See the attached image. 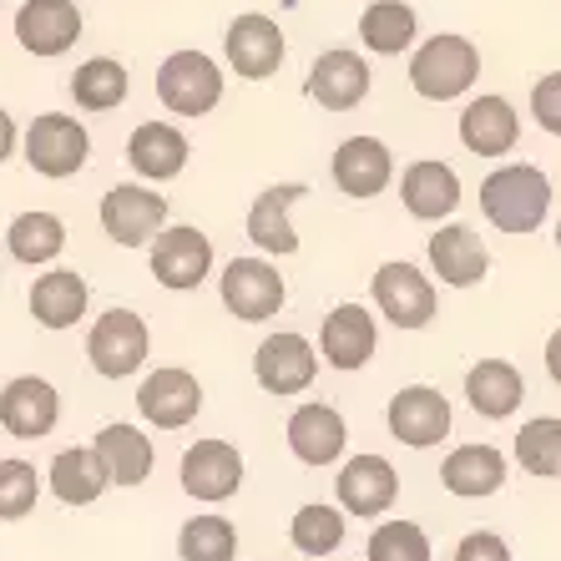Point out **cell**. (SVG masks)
Returning a JSON list of instances; mask_svg holds the SVG:
<instances>
[{"instance_id": "cell-1", "label": "cell", "mask_w": 561, "mask_h": 561, "mask_svg": "<svg viewBox=\"0 0 561 561\" xmlns=\"http://www.w3.org/2000/svg\"><path fill=\"white\" fill-rule=\"evenodd\" d=\"M551 178L536 162H501L481 183V213L496 233L526 238L551 218Z\"/></svg>"}, {"instance_id": "cell-2", "label": "cell", "mask_w": 561, "mask_h": 561, "mask_svg": "<svg viewBox=\"0 0 561 561\" xmlns=\"http://www.w3.org/2000/svg\"><path fill=\"white\" fill-rule=\"evenodd\" d=\"M476 81H481V51H476V41L456 36V31L425 36L410 56V87L425 102H456Z\"/></svg>"}, {"instance_id": "cell-3", "label": "cell", "mask_w": 561, "mask_h": 561, "mask_svg": "<svg viewBox=\"0 0 561 561\" xmlns=\"http://www.w3.org/2000/svg\"><path fill=\"white\" fill-rule=\"evenodd\" d=\"M157 96L172 117H208L222 102V66L208 51H172L157 66Z\"/></svg>"}, {"instance_id": "cell-4", "label": "cell", "mask_w": 561, "mask_h": 561, "mask_svg": "<svg viewBox=\"0 0 561 561\" xmlns=\"http://www.w3.org/2000/svg\"><path fill=\"white\" fill-rule=\"evenodd\" d=\"M21 147H26L31 172L51 178V183L77 178V172L87 168V157H92L87 127H81L77 117H66V112H41V117L21 131Z\"/></svg>"}, {"instance_id": "cell-5", "label": "cell", "mask_w": 561, "mask_h": 561, "mask_svg": "<svg viewBox=\"0 0 561 561\" xmlns=\"http://www.w3.org/2000/svg\"><path fill=\"white\" fill-rule=\"evenodd\" d=\"M369 299H375V309L390 319L394 329H425L435 319V284L425 278V268H415V263L405 259H390L379 263L375 278H369Z\"/></svg>"}, {"instance_id": "cell-6", "label": "cell", "mask_w": 561, "mask_h": 561, "mask_svg": "<svg viewBox=\"0 0 561 561\" xmlns=\"http://www.w3.org/2000/svg\"><path fill=\"white\" fill-rule=\"evenodd\" d=\"M147 350H152V340H147V324L137 309H106L87 334V359L102 379L137 375L147 365Z\"/></svg>"}, {"instance_id": "cell-7", "label": "cell", "mask_w": 561, "mask_h": 561, "mask_svg": "<svg viewBox=\"0 0 561 561\" xmlns=\"http://www.w3.org/2000/svg\"><path fill=\"white\" fill-rule=\"evenodd\" d=\"M218 294H222V309L233 313V319H243V324H263V319H274V313L284 309L288 284H284V274H278L274 263L259 253V259H233L228 263L222 278H218Z\"/></svg>"}, {"instance_id": "cell-8", "label": "cell", "mask_w": 561, "mask_h": 561, "mask_svg": "<svg viewBox=\"0 0 561 561\" xmlns=\"http://www.w3.org/2000/svg\"><path fill=\"white\" fill-rule=\"evenodd\" d=\"M96 218H102V233L117 249H142V243H152L168 228V197H157V187H142V183H117L106 187Z\"/></svg>"}, {"instance_id": "cell-9", "label": "cell", "mask_w": 561, "mask_h": 561, "mask_svg": "<svg viewBox=\"0 0 561 561\" xmlns=\"http://www.w3.org/2000/svg\"><path fill=\"white\" fill-rule=\"evenodd\" d=\"M222 56H228V66H233L243 81H268L278 66H284L288 41L274 15L249 11V15H233V21H228V31H222Z\"/></svg>"}, {"instance_id": "cell-10", "label": "cell", "mask_w": 561, "mask_h": 561, "mask_svg": "<svg viewBox=\"0 0 561 561\" xmlns=\"http://www.w3.org/2000/svg\"><path fill=\"white\" fill-rule=\"evenodd\" d=\"M213 274V238L193 222H178V228H162L152 238V278L172 294H187L203 278Z\"/></svg>"}, {"instance_id": "cell-11", "label": "cell", "mask_w": 561, "mask_h": 561, "mask_svg": "<svg viewBox=\"0 0 561 561\" xmlns=\"http://www.w3.org/2000/svg\"><path fill=\"white\" fill-rule=\"evenodd\" d=\"M313 375H319V350H313L304 334H294V329L268 334V340L259 344V354H253V379H259L268 394H278V400L304 394L313 385Z\"/></svg>"}, {"instance_id": "cell-12", "label": "cell", "mask_w": 561, "mask_h": 561, "mask_svg": "<svg viewBox=\"0 0 561 561\" xmlns=\"http://www.w3.org/2000/svg\"><path fill=\"white\" fill-rule=\"evenodd\" d=\"M385 420H390V435L400 445H410V450H431V445H440L445 435H450V400H445L435 385H405V390L390 394V410H385Z\"/></svg>"}, {"instance_id": "cell-13", "label": "cell", "mask_w": 561, "mask_h": 561, "mask_svg": "<svg viewBox=\"0 0 561 561\" xmlns=\"http://www.w3.org/2000/svg\"><path fill=\"white\" fill-rule=\"evenodd\" d=\"M15 41H21V51L56 61L81 41V5L77 0H21Z\"/></svg>"}, {"instance_id": "cell-14", "label": "cell", "mask_w": 561, "mask_h": 561, "mask_svg": "<svg viewBox=\"0 0 561 561\" xmlns=\"http://www.w3.org/2000/svg\"><path fill=\"white\" fill-rule=\"evenodd\" d=\"M329 178H334V187H340L344 197H379L385 187L394 183V152L379 137H369V131H359V137H344L340 147H334V157H329Z\"/></svg>"}, {"instance_id": "cell-15", "label": "cell", "mask_w": 561, "mask_h": 561, "mask_svg": "<svg viewBox=\"0 0 561 561\" xmlns=\"http://www.w3.org/2000/svg\"><path fill=\"white\" fill-rule=\"evenodd\" d=\"M369 87H375V71H369V61L359 51H350V46H334V51L313 56L309 81H304V92L324 106V112H350V106H359L369 96Z\"/></svg>"}, {"instance_id": "cell-16", "label": "cell", "mask_w": 561, "mask_h": 561, "mask_svg": "<svg viewBox=\"0 0 561 561\" xmlns=\"http://www.w3.org/2000/svg\"><path fill=\"white\" fill-rule=\"evenodd\" d=\"M334 491H340L344 516L375 522V516H385V511L394 506V496H400V476H394V466L385 456H350L340 466Z\"/></svg>"}, {"instance_id": "cell-17", "label": "cell", "mask_w": 561, "mask_h": 561, "mask_svg": "<svg viewBox=\"0 0 561 561\" xmlns=\"http://www.w3.org/2000/svg\"><path fill=\"white\" fill-rule=\"evenodd\" d=\"M516 142H522V112L496 92L470 96L460 112V147L470 157H511Z\"/></svg>"}, {"instance_id": "cell-18", "label": "cell", "mask_w": 561, "mask_h": 561, "mask_svg": "<svg viewBox=\"0 0 561 561\" xmlns=\"http://www.w3.org/2000/svg\"><path fill=\"white\" fill-rule=\"evenodd\" d=\"M137 410H142V420L157 425V431H183L187 420H197V410H203V385L187 369L162 365L142 379Z\"/></svg>"}, {"instance_id": "cell-19", "label": "cell", "mask_w": 561, "mask_h": 561, "mask_svg": "<svg viewBox=\"0 0 561 561\" xmlns=\"http://www.w3.org/2000/svg\"><path fill=\"white\" fill-rule=\"evenodd\" d=\"M56 420H61V394H56L51 379L21 375L0 390V425H5L15 440H41V435H51Z\"/></svg>"}, {"instance_id": "cell-20", "label": "cell", "mask_w": 561, "mask_h": 561, "mask_svg": "<svg viewBox=\"0 0 561 561\" xmlns=\"http://www.w3.org/2000/svg\"><path fill=\"white\" fill-rule=\"evenodd\" d=\"M400 203L420 222H445L460 208V172L440 157H420L400 172Z\"/></svg>"}, {"instance_id": "cell-21", "label": "cell", "mask_w": 561, "mask_h": 561, "mask_svg": "<svg viewBox=\"0 0 561 561\" xmlns=\"http://www.w3.org/2000/svg\"><path fill=\"white\" fill-rule=\"evenodd\" d=\"M379 350V324L365 304H334L319 329V354L334 369H365Z\"/></svg>"}, {"instance_id": "cell-22", "label": "cell", "mask_w": 561, "mask_h": 561, "mask_svg": "<svg viewBox=\"0 0 561 561\" xmlns=\"http://www.w3.org/2000/svg\"><path fill=\"white\" fill-rule=\"evenodd\" d=\"M431 268H435V278L450 288H476L491 274V249H485L481 233L466 228V222H440L431 233Z\"/></svg>"}, {"instance_id": "cell-23", "label": "cell", "mask_w": 561, "mask_h": 561, "mask_svg": "<svg viewBox=\"0 0 561 561\" xmlns=\"http://www.w3.org/2000/svg\"><path fill=\"white\" fill-rule=\"evenodd\" d=\"M350 445V425L334 405L324 400H309L288 415V450L304 460V466H334Z\"/></svg>"}, {"instance_id": "cell-24", "label": "cell", "mask_w": 561, "mask_h": 561, "mask_svg": "<svg viewBox=\"0 0 561 561\" xmlns=\"http://www.w3.org/2000/svg\"><path fill=\"white\" fill-rule=\"evenodd\" d=\"M299 197H309L304 183H274L253 197L249 238L263 259H288V253H299V233H294V222H288V208H294Z\"/></svg>"}, {"instance_id": "cell-25", "label": "cell", "mask_w": 561, "mask_h": 561, "mask_svg": "<svg viewBox=\"0 0 561 561\" xmlns=\"http://www.w3.org/2000/svg\"><path fill=\"white\" fill-rule=\"evenodd\" d=\"M243 485V456L228 440H197L183 456V491L197 501H228Z\"/></svg>"}, {"instance_id": "cell-26", "label": "cell", "mask_w": 561, "mask_h": 561, "mask_svg": "<svg viewBox=\"0 0 561 561\" xmlns=\"http://www.w3.org/2000/svg\"><path fill=\"white\" fill-rule=\"evenodd\" d=\"M187 157H193V147H187V137L172 122H142L127 137V162L147 183H172L187 168Z\"/></svg>"}, {"instance_id": "cell-27", "label": "cell", "mask_w": 561, "mask_h": 561, "mask_svg": "<svg viewBox=\"0 0 561 561\" xmlns=\"http://www.w3.org/2000/svg\"><path fill=\"white\" fill-rule=\"evenodd\" d=\"M466 400L481 420H511L526 400V379L511 359H476L466 369Z\"/></svg>"}, {"instance_id": "cell-28", "label": "cell", "mask_w": 561, "mask_h": 561, "mask_svg": "<svg viewBox=\"0 0 561 561\" xmlns=\"http://www.w3.org/2000/svg\"><path fill=\"white\" fill-rule=\"evenodd\" d=\"M440 485L460 501L496 496L501 485H506V456H501L496 445H456L440 466Z\"/></svg>"}, {"instance_id": "cell-29", "label": "cell", "mask_w": 561, "mask_h": 561, "mask_svg": "<svg viewBox=\"0 0 561 561\" xmlns=\"http://www.w3.org/2000/svg\"><path fill=\"white\" fill-rule=\"evenodd\" d=\"M92 304V288L77 268H51L31 284V313L41 329H71Z\"/></svg>"}, {"instance_id": "cell-30", "label": "cell", "mask_w": 561, "mask_h": 561, "mask_svg": "<svg viewBox=\"0 0 561 561\" xmlns=\"http://www.w3.org/2000/svg\"><path fill=\"white\" fill-rule=\"evenodd\" d=\"M92 450H96V460H102L112 485H142L157 466L152 440H147L137 425H106V431L96 435Z\"/></svg>"}, {"instance_id": "cell-31", "label": "cell", "mask_w": 561, "mask_h": 561, "mask_svg": "<svg viewBox=\"0 0 561 561\" xmlns=\"http://www.w3.org/2000/svg\"><path fill=\"white\" fill-rule=\"evenodd\" d=\"M420 36V15L405 0H369L359 15V46L375 56H400Z\"/></svg>"}, {"instance_id": "cell-32", "label": "cell", "mask_w": 561, "mask_h": 561, "mask_svg": "<svg viewBox=\"0 0 561 561\" xmlns=\"http://www.w3.org/2000/svg\"><path fill=\"white\" fill-rule=\"evenodd\" d=\"M5 249H11L15 263H26V268H46V263H56L66 249V222L46 208L15 213L11 228H5Z\"/></svg>"}, {"instance_id": "cell-33", "label": "cell", "mask_w": 561, "mask_h": 561, "mask_svg": "<svg viewBox=\"0 0 561 561\" xmlns=\"http://www.w3.org/2000/svg\"><path fill=\"white\" fill-rule=\"evenodd\" d=\"M46 485H51V496L66 501V506H92L112 481H106L96 450L87 445V450H61V456L51 460V470H46Z\"/></svg>"}, {"instance_id": "cell-34", "label": "cell", "mask_w": 561, "mask_h": 561, "mask_svg": "<svg viewBox=\"0 0 561 561\" xmlns=\"http://www.w3.org/2000/svg\"><path fill=\"white\" fill-rule=\"evenodd\" d=\"M127 92L131 77L117 56H92V61H81L71 71V96H77L81 112H112V106L127 102Z\"/></svg>"}, {"instance_id": "cell-35", "label": "cell", "mask_w": 561, "mask_h": 561, "mask_svg": "<svg viewBox=\"0 0 561 561\" xmlns=\"http://www.w3.org/2000/svg\"><path fill=\"white\" fill-rule=\"evenodd\" d=\"M344 511L340 506H324V501H309V506L294 511V522H288V541L294 551L304 557H334L344 547Z\"/></svg>"}, {"instance_id": "cell-36", "label": "cell", "mask_w": 561, "mask_h": 561, "mask_svg": "<svg viewBox=\"0 0 561 561\" xmlns=\"http://www.w3.org/2000/svg\"><path fill=\"white\" fill-rule=\"evenodd\" d=\"M516 466L536 481H557L561 476V420L557 415H536L516 435Z\"/></svg>"}, {"instance_id": "cell-37", "label": "cell", "mask_w": 561, "mask_h": 561, "mask_svg": "<svg viewBox=\"0 0 561 561\" xmlns=\"http://www.w3.org/2000/svg\"><path fill=\"white\" fill-rule=\"evenodd\" d=\"M178 557L183 561H233L238 557V526L228 516H193L178 531Z\"/></svg>"}, {"instance_id": "cell-38", "label": "cell", "mask_w": 561, "mask_h": 561, "mask_svg": "<svg viewBox=\"0 0 561 561\" xmlns=\"http://www.w3.org/2000/svg\"><path fill=\"white\" fill-rule=\"evenodd\" d=\"M365 561H431V536L420 522H385L369 536Z\"/></svg>"}, {"instance_id": "cell-39", "label": "cell", "mask_w": 561, "mask_h": 561, "mask_svg": "<svg viewBox=\"0 0 561 561\" xmlns=\"http://www.w3.org/2000/svg\"><path fill=\"white\" fill-rule=\"evenodd\" d=\"M41 496V476L31 460H0V522H21L31 516Z\"/></svg>"}, {"instance_id": "cell-40", "label": "cell", "mask_w": 561, "mask_h": 561, "mask_svg": "<svg viewBox=\"0 0 561 561\" xmlns=\"http://www.w3.org/2000/svg\"><path fill=\"white\" fill-rule=\"evenodd\" d=\"M531 117L541 131L561 137V71H547V77H536L531 87Z\"/></svg>"}, {"instance_id": "cell-41", "label": "cell", "mask_w": 561, "mask_h": 561, "mask_svg": "<svg viewBox=\"0 0 561 561\" xmlns=\"http://www.w3.org/2000/svg\"><path fill=\"white\" fill-rule=\"evenodd\" d=\"M456 561H511V547L496 531H466L456 547Z\"/></svg>"}, {"instance_id": "cell-42", "label": "cell", "mask_w": 561, "mask_h": 561, "mask_svg": "<svg viewBox=\"0 0 561 561\" xmlns=\"http://www.w3.org/2000/svg\"><path fill=\"white\" fill-rule=\"evenodd\" d=\"M15 147H21V127H15V117L5 112V106H0V168L11 162Z\"/></svg>"}, {"instance_id": "cell-43", "label": "cell", "mask_w": 561, "mask_h": 561, "mask_svg": "<svg viewBox=\"0 0 561 561\" xmlns=\"http://www.w3.org/2000/svg\"><path fill=\"white\" fill-rule=\"evenodd\" d=\"M547 375H551V385H561V329L547 334Z\"/></svg>"}, {"instance_id": "cell-44", "label": "cell", "mask_w": 561, "mask_h": 561, "mask_svg": "<svg viewBox=\"0 0 561 561\" xmlns=\"http://www.w3.org/2000/svg\"><path fill=\"white\" fill-rule=\"evenodd\" d=\"M557 253H561V218H557Z\"/></svg>"}]
</instances>
